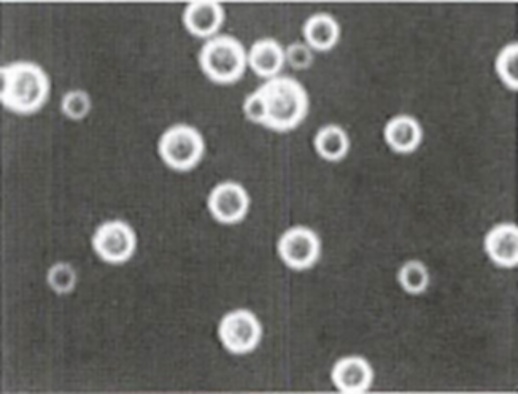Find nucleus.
I'll return each instance as SVG.
<instances>
[{
    "instance_id": "obj_1",
    "label": "nucleus",
    "mask_w": 518,
    "mask_h": 394,
    "mask_svg": "<svg viewBox=\"0 0 518 394\" xmlns=\"http://www.w3.org/2000/svg\"><path fill=\"white\" fill-rule=\"evenodd\" d=\"M50 77L39 64L18 61L0 69V102L18 115H32L47 104Z\"/></svg>"
},
{
    "instance_id": "obj_2",
    "label": "nucleus",
    "mask_w": 518,
    "mask_h": 394,
    "mask_svg": "<svg viewBox=\"0 0 518 394\" xmlns=\"http://www.w3.org/2000/svg\"><path fill=\"white\" fill-rule=\"evenodd\" d=\"M259 89L266 99V128L287 132L298 128L306 120L309 113V94L296 78L279 75L267 80Z\"/></svg>"
},
{
    "instance_id": "obj_3",
    "label": "nucleus",
    "mask_w": 518,
    "mask_h": 394,
    "mask_svg": "<svg viewBox=\"0 0 518 394\" xmlns=\"http://www.w3.org/2000/svg\"><path fill=\"white\" fill-rule=\"evenodd\" d=\"M199 64L212 82L231 85L245 74L248 53L232 35H215L205 42L199 53Z\"/></svg>"
},
{
    "instance_id": "obj_4",
    "label": "nucleus",
    "mask_w": 518,
    "mask_h": 394,
    "mask_svg": "<svg viewBox=\"0 0 518 394\" xmlns=\"http://www.w3.org/2000/svg\"><path fill=\"white\" fill-rule=\"evenodd\" d=\"M158 150L167 166L186 172L198 166L204 158L205 140L194 126L174 124L159 139Z\"/></svg>"
},
{
    "instance_id": "obj_5",
    "label": "nucleus",
    "mask_w": 518,
    "mask_h": 394,
    "mask_svg": "<svg viewBox=\"0 0 518 394\" xmlns=\"http://www.w3.org/2000/svg\"><path fill=\"white\" fill-rule=\"evenodd\" d=\"M218 336L228 352L234 355H247L261 344L263 326L255 313L250 310H232L221 318Z\"/></svg>"
},
{
    "instance_id": "obj_6",
    "label": "nucleus",
    "mask_w": 518,
    "mask_h": 394,
    "mask_svg": "<svg viewBox=\"0 0 518 394\" xmlns=\"http://www.w3.org/2000/svg\"><path fill=\"white\" fill-rule=\"evenodd\" d=\"M93 248L105 263H128L137 250L136 231L123 220L105 221L94 232Z\"/></svg>"
},
{
    "instance_id": "obj_7",
    "label": "nucleus",
    "mask_w": 518,
    "mask_h": 394,
    "mask_svg": "<svg viewBox=\"0 0 518 394\" xmlns=\"http://www.w3.org/2000/svg\"><path fill=\"white\" fill-rule=\"evenodd\" d=\"M280 259L294 271H306L318 263L321 240L314 229L294 226L283 232L277 245Z\"/></svg>"
},
{
    "instance_id": "obj_8",
    "label": "nucleus",
    "mask_w": 518,
    "mask_h": 394,
    "mask_svg": "<svg viewBox=\"0 0 518 394\" xmlns=\"http://www.w3.org/2000/svg\"><path fill=\"white\" fill-rule=\"evenodd\" d=\"M207 205L215 220L223 225H236L247 217L250 196L240 183L223 182L210 191Z\"/></svg>"
},
{
    "instance_id": "obj_9",
    "label": "nucleus",
    "mask_w": 518,
    "mask_h": 394,
    "mask_svg": "<svg viewBox=\"0 0 518 394\" xmlns=\"http://www.w3.org/2000/svg\"><path fill=\"white\" fill-rule=\"evenodd\" d=\"M331 379L341 393H366L374 383V369L363 356H344L334 364Z\"/></svg>"
},
{
    "instance_id": "obj_10",
    "label": "nucleus",
    "mask_w": 518,
    "mask_h": 394,
    "mask_svg": "<svg viewBox=\"0 0 518 394\" xmlns=\"http://www.w3.org/2000/svg\"><path fill=\"white\" fill-rule=\"evenodd\" d=\"M225 23V8L215 0H194L183 12L185 28L201 39H212Z\"/></svg>"
},
{
    "instance_id": "obj_11",
    "label": "nucleus",
    "mask_w": 518,
    "mask_h": 394,
    "mask_svg": "<svg viewBox=\"0 0 518 394\" xmlns=\"http://www.w3.org/2000/svg\"><path fill=\"white\" fill-rule=\"evenodd\" d=\"M485 252L493 263L501 267L518 266V228L501 223L491 228L485 237Z\"/></svg>"
},
{
    "instance_id": "obj_12",
    "label": "nucleus",
    "mask_w": 518,
    "mask_h": 394,
    "mask_svg": "<svg viewBox=\"0 0 518 394\" xmlns=\"http://www.w3.org/2000/svg\"><path fill=\"white\" fill-rule=\"evenodd\" d=\"M285 62H287L285 50L274 39L258 40L248 51V66L252 67L258 77L267 78V80L279 77Z\"/></svg>"
},
{
    "instance_id": "obj_13",
    "label": "nucleus",
    "mask_w": 518,
    "mask_h": 394,
    "mask_svg": "<svg viewBox=\"0 0 518 394\" xmlns=\"http://www.w3.org/2000/svg\"><path fill=\"white\" fill-rule=\"evenodd\" d=\"M385 140L398 153H412L422 143L423 129L414 116L398 115L385 126Z\"/></svg>"
},
{
    "instance_id": "obj_14",
    "label": "nucleus",
    "mask_w": 518,
    "mask_h": 394,
    "mask_svg": "<svg viewBox=\"0 0 518 394\" xmlns=\"http://www.w3.org/2000/svg\"><path fill=\"white\" fill-rule=\"evenodd\" d=\"M304 39L312 50L328 51L336 47L341 37V26L329 13H315L304 24Z\"/></svg>"
},
{
    "instance_id": "obj_15",
    "label": "nucleus",
    "mask_w": 518,
    "mask_h": 394,
    "mask_svg": "<svg viewBox=\"0 0 518 394\" xmlns=\"http://www.w3.org/2000/svg\"><path fill=\"white\" fill-rule=\"evenodd\" d=\"M314 143L318 155L329 163L342 161L350 151V137H348L345 129L337 126V124L323 126L317 132Z\"/></svg>"
},
{
    "instance_id": "obj_16",
    "label": "nucleus",
    "mask_w": 518,
    "mask_h": 394,
    "mask_svg": "<svg viewBox=\"0 0 518 394\" xmlns=\"http://www.w3.org/2000/svg\"><path fill=\"white\" fill-rule=\"evenodd\" d=\"M398 280L407 293L422 294L430 285V272L422 261H407L399 269Z\"/></svg>"
},
{
    "instance_id": "obj_17",
    "label": "nucleus",
    "mask_w": 518,
    "mask_h": 394,
    "mask_svg": "<svg viewBox=\"0 0 518 394\" xmlns=\"http://www.w3.org/2000/svg\"><path fill=\"white\" fill-rule=\"evenodd\" d=\"M78 275L75 267L66 261L53 264L47 272V283L59 296H66L77 288Z\"/></svg>"
},
{
    "instance_id": "obj_18",
    "label": "nucleus",
    "mask_w": 518,
    "mask_h": 394,
    "mask_svg": "<svg viewBox=\"0 0 518 394\" xmlns=\"http://www.w3.org/2000/svg\"><path fill=\"white\" fill-rule=\"evenodd\" d=\"M496 72L499 78L503 80L507 88L518 89V45L517 43H509L507 47L499 51L496 58Z\"/></svg>"
},
{
    "instance_id": "obj_19",
    "label": "nucleus",
    "mask_w": 518,
    "mask_h": 394,
    "mask_svg": "<svg viewBox=\"0 0 518 394\" xmlns=\"http://www.w3.org/2000/svg\"><path fill=\"white\" fill-rule=\"evenodd\" d=\"M91 109H93V101L85 89H72L62 97L61 112L69 120H85Z\"/></svg>"
},
{
    "instance_id": "obj_20",
    "label": "nucleus",
    "mask_w": 518,
    "mask_h": 394,
    "mask_svg": "<svg viewBox=\"0 0 518 394\" xmlns=\"http://www.w3.org/2000/svg\"><path fill=\"white\" fill-rule=\"evenodd\" d=\"M285 58L293 69H307L314 62V50L307 43L294 42L285 50Z\"/></svg>"
},
{
    "instance_id": "obj_21",
    "label": "nucleus",
    "mask_w": 518,
    "mask_h": 394,
    "mask_svg": "<svg viewBox=\"0 0 518 394\" xmlns=\"http://www.w3.org/2000/svg\"><path fill=\"white\" fill-rule=\"evenodd\" d=\"M244 113L248 120L253 121L256 124L267 123V105L266 99H264L261 89H256L250 96L245 99L244 102Z\"/></svg>"
}]
</instances>
